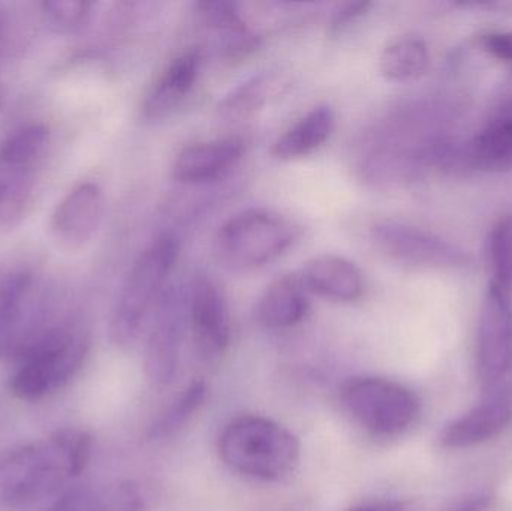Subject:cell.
<instances>
[{
    "mask_svg": "<svg viewBox=\"0 0 512 511\" xmlns=\"http://www.w3.org/2000/svg\"><path fill=\"white\" fill-rule=\"evenodd\" d=\"M92 437L80 429H62L47 440L0 456V503L26 506L53 494L89 464Z\"/></svg>",
    "mask_w": 512,
    "mask_h": 511,
    "instance_id": "obj_1",
    "label": "cell"
},
{
    "mask_svg": "<svg viewBox=\"0 0 512 511\" xmlns=\"http://www.w3.org/2000/svg\"><path fill=\"white\" fill-rule=\"evenodd\" d=\"M86 336L68 326L33 332L15 354L9 389L23 401H39L69 383L83 366Z\"/></svg>",
    "mask_w": 512,
    "mask_h": 511,
    "instance_id": "obj_2",
    "label": "cell"
},
{
    "mask_svg": "<svg viewBox=\"0 0 512 511\" xmlns=\"http://www.w3.org/2000/svg\"><path fill=\"white\" fill-rule=\"evenodd\" d=\"M219 453L225 465L252 479L279 482L297 468L300 443L285 426L259 416L233 420L222 432Z\"/></svg>",
    "mask_w": 512,
    "mask_h": 511,
    "instance_id": "obj_3",
    "label": "cell"
},
{
    "mask_svg": "<svg viewBox=\"0 0 512 511\" xmlns=\"http://www.w3.org/2000/svg\"><path fill=\"white\" fill-rule=\"evenodd\" d=\"M179 257V242L162 236L147 246L126 276L111 317V341L129 347L137 338L150 309L165 288L168 275Z\"/></svg>",
    "mask_w": 512,
    "mask_h": 511,
    "instance_id": "obj_4",
    "label": "cell"
},
{
    "mask_svg": "<svg viewBox=\"0 0 512 511\" xmlns=\"http://www.w3.org/2000/svg\"><path fill=\"white\" fill-rule=\"evenodd\" d=\"M294 240L295 228L288 219L270 210L251 209L222 225L216 251L230 269L254 270L285 254Z\"/></svg>",
    "mask_w": 512,
    "mask_h": 511,
    "instance_id": "obj_5",
    "label": "cell"
},
{
    "mask_svg": "<svg viewBox=\"0 0 512 511\" xmlns=\"http://www.w3.org/2000/svg\"><path fill=\"white\" fill-rule=\"evenodd\" d=\"M343 404L367 431L394 437L411 428L420 413L417 396L385 378H357L342 392Z\"/></svg>",
    "mask_w": 512,
    "mask_h": 511,
    "instance_id": "obj_6",
    "label": "cell"
},
{
    "mask_svg": "<svg viewBox=\"0 0 512 511\" xmlns=\"http://www.w3.org/2000/svg\"><path fill=\"white\" fill-rule=\"evenodd\" d=\"M512 369V285L490 279L477 335V374L493 387Z\"/></svg>",
    "mask_w": 512,
    "mask_h": 511,
    "instance_id": "obj_7",
    "label": "cell"
},
{
    "mask_svg": "<svg viewBox=\"0 0 512 511\" xmlns=\"http://www.w3.org/2000/svg\"><path fill=\"white\" fill-rule=\"evenodd\" d=\"M372 242L382 254L406 266L435 270H463L472 257L454 243L423 228L400 222H381L372 228Z\"/></svg>",
    "mask_w": 512,
    "mask_h": 511,
    "instance_id": "obj_8",
    "label": "cell"
},
{
    "mask_svg": "<svg viewBox=\"0 0 512 511\" xmlns=\"http://www.w3.org/2000/svg\"><path fill=\"white\" fill-rule=\"evenodd\" d=\"M189 320V296L180 287H165L155 305L147 339L144 368L155 386L165 387L176 377Z\"/></svg>",
    "mask_w": 512,
    "mask_h": 511,
    "instance_id": "obj_9",
    "label": "cell"
},
{
    "mask_svg": "<svg viewBox=\"0 0 512 511\" xmlns=\"http://www.w3.org/2000/svg\"><path fill=\"white\" fill-rule=\"evenodd\" d=\"M462 170L512 171V90L490 108L478 131L463 141Z\"/></svg>",
    "mask_w": 512,
    "mask_h": 511,
    "instance_id": "obj_10",
    "label": "cell"
},
{
    "mask_svg": "<svg viewBox=\"0 0 512 511\" xmlns=\"http://www.w3.org/2000/svg\"><path fill=\"white\" fill-rule=\"evenodd\" d=\"M105 212L104 192L96 183H81L65 195L54 209L51 231L60 245L80 248L89 242Z\"/></svg>",
    "mask_w": 512,
    "mask_h": 511,
    "instance_id": "obj_11",
    "label": "cell"
},
{
    "mask_svg": "<svg viewBox=\"0 0 512 511\" xmlns=\"http://www.w3.org/2000/svg\"><path fill=\"white\" fill-rule=\"evenodd\" d=\"M189 321L198 350L204 357H218L231 341L230 315L219 288L210 279H195L189 293Z\"/></svg>",
    "mask_w": 512,
    "mask_h": 511,
    "instance_id": "obj_12",
    "label": "cell"
},
{
    "mask_svg": "<svg viewBox=\"0 0 512 511\" xmlns=\"http://www.w3.org/2000/svg\"><path fill=\"white\" fill-rule=\"evenodd\" d=\"M511 422L512 390L505 389L448 423L439 435V444L445 449H471L501 435Z\"/></svg>",
    "mask_w": 512,
    "mask_h": 511,
    "instance_id": "obj_13",
    "label": "cell"
},
{
    "mask_svg": "<svg viewBox=\"0 0 512 511\" xmlns=\"http://www.w3.org/2000/svg\"><path fill=\"white\" fill-rule=\"evenodd\" d=\"M300 279L307 290L336 302H355L366 288L360 269L352 261L333 254L307 261Z\"/></svg>",
    "mask_w": 512,
    "mask_h": 511,
    "instance_id": "obj_14",
    "label": "cell"
},
{
    "mask_svg": "<svg viewBox=\"0 0 512 511\" xmlns=\"http://www.w3.org/2000/svg\"><path fill=\"white\" fill-rule=\"evenodd\" d=\"M243 153L245 144L237 138L194 144L177 156L174 177L186 185L212 182L228 173Z\"/></svg>",
    "mask_w": 512,
    "mask_h": 511,
    "instance_id": "obj_15",
    "label": "cell"
},
{
    "mask_svg": "<svg viewBox=\"0 0 512 511\" xmlns=\"http://www.w3.org/2000/svg\"><path fill=\"white\" fill-rule=\"evenodd\" d=\"M201 63L203 54L198 50L186 51L176 57L147 95L143 105L144 116L152 120L170 116L195 86Z\"/></svg>",
    "mask_w": 512,
    "mask_h": 511,
    "instance_id": "obj_16",
    "label": "cell"
},
{
    "mask_svg": "<svg viewBox=\"0 0 512 511\" xmlns=\"http://www.w3.org/2000/svg\"><path fill=\"white\" fill-rule=\"evenodd\" d=\"M309 312V300L303 282L295 276L274 279L259 299L256 317L268 329L297 326Z\"/></svg>",
    "mask_w": 512,
    "mask_h": 511,
    "instance_id": "obj_17",
    "label": "cell"
},
{
    "mask_svg": "<svg viewBox=\"0 0 512 511\" xmlns=\"http://www.w3.org/2000/svg\"><path fill=\"white\" fill-rule=\"evenodd\" d=\"M334 128V111L330 105H318L273 144L274 158L282 161L310 155L330 138Z\"/></svg>",
    "mask_w": 512,
    "mask_h": 511,
    "instance_id": "obj_18",
    "label": "cell"
},
{
    "mask_svg": "<svg viewBox=\"0 0 512 511\" xmlns=\"http://www.w3.org/2000/svg\"><path fill=\"white\" fill-rule=\"evenodd\" d=\"M32 287V275L26 272L14 273L0 285V354L23 344Z\"/></svg>",
    "mask_w": 512,
    "mask_h": 511,
    "instance_id": "obj_19",
    "label": "cell"
},
{
    "mask_svg": "<svg viewBox=\"0 0 512 511\" xmlns=\"http://www.w3.org/2000/svg\"><path fill=\"white\" fill-rule=\"evenodd\" d=\"M429 66L430 53L426 42L412 36L391 42L379 59L381 74L394 83L418 80L429 71Z\"/></svg>",
    "mask_w": 512,
    "mask_h": 511,
    "instance_id": "obj_20",
    "label": "cell"
},
{
    "mask_svg": "<svg viewBox=\"0 0 512 511\" xmlns=\"http://www.w3.org/2000/svg\"><path fill=\"white\" fill-rule=\"evenodd\" d=\"M198 15L210 29L225 33L227 50L233 54L246 53L255 47L254 35L246 29L245 21L234 3L224 0L200 2L195 5Z\"/></svg>",
    "mask_w": 512,
    "mask_h": 511,
    "instance_id": "obj_21",
    "label": "cell"
},
{
    "mask_svg": "<svg viewBox=\"0 0 512 511\" xmlns=\"http://www.w3.org/2000/svg\"><path fill=\"white\" fill-rule=\"evenodd\" d=\"M206 398L207 384L201 380L194 381L153 423L149 431L150 440H165L177 434L200 411Z\"/></svg>",
    "mask_w": 512,
    "mask_h": 511,
    "instance_id": "obj_22",
    "label": "cell"
},
{
    "mask_svg": "<svg viewBox=\"0 0 512 511\" xmlns=\"http://www.w3.org/2000/svg\"><path fill=\"white\" fill-rule=\"evenodd\" d=\"M48 140L47 126L29 123L12 132L0 146V165L9 170L30 167L41 155Z\"/></svg>",
    "mask_w": 512,
    "mask_h": 511,
    "instance_id": "obj_23",
    "label": "cell"
},
{
    "mask_svg": "<svg viewBox=\"0 0 512 511\" xmlns=\"http://www.w3.org/2000/svg\"><path fill=\"white\" fill-rule=\"evenodd\" d=\"M274 86L270 75L262 74L240 84L219 105V111L227 119H243L251 116L268 101L271 87Z\"/></svg>",
    "mask_w": 512,
    "mask_h": 511,
    "instance_id": "obj_24",
    "label": "cell"
},
{
    "mask_svg": "<svg viewBox=\"0 0 512 511\" xmlns=\"http://www.w3.org/2000/svg\"><path fill=\"white\" fill-rule=\"evenodd\" d=\"M490 279L512 285V216L499 219L487 239Z\"/></svg>",
    "mask_w": 512,
    "mask_h": 511,
    "instance_id": "obj_25",
    "label": "cell"
},
{
    "mask_svg": "<svg viewBox=\"0 0 512 511\" xmlns=\"http://www.w3.org/2000/svg\"><path fill=\"white\" fill-rule=\"evenodd\" d=\"M45 24L54 33H72L84 26L89 18V2L83 0H50L41 5Z\"/></svg>",
    "mask_w": 512,
    "mask_h": 511,
    "instance_id": "obj_26",
    "label": "cell"
},
{
    "mask_svg": "<svg viewBox=\"0 0 512 511\" xmlns=\"http://www.w3.org/2000/svg\"><path fill=\"white\" fill-rule=\"evenodd\" d=\"M50 511H108L104 492L78 488L66 492L54 503Z\"/></svg>",
    "mask_w": 512,
    "mask_h": 511,
    "instance_id": "obj_27",
    "label": "cell"
},
{
    "mask_svg": "<svg viewBox=\"0 0 512 511\" xmlns=\"http://www.w3.org/2000/svg\"><path fill=\"white\" fill-rule=\"evenodd\" d=\"M27 192L20 183L0 180V228L12 225L23 213Z\"/></svg>",
    "mask_w": 512,
    "mask_h": 511,
    "instance_id": "obj_28",
    "label": "cell"
},
{
    "mask_svg": "<svg viewBox=\"0 0 512 511\" xmlns=\"http://www.w3.org/2000/svg\"><path fill=\"white\" fill-rule=\"evenodd\" d=\"M481 47L490 56L512 62V32H490L481 36Z\"/></svg>",
    "mask_w": 512,
    "mask_h": 511,
    "instance_id": "obj_29",
    "label": "cell"
},
{
    "mask_svg": "<svg viewBox=\"0 0 512 511\" xmlns=\"http://www.w3.org/2000/svg\"><path fill=\"white\" fill-rule=\"evenodd\" d=\"M349 511H424V507L415 500H391L363 504Z\"/></svg>",
    "mask_w": 512,
    "mask_h": 511,
    "instance_id": "obj_30",
    "label": "cell"
},
{
    "mask_svg": "<svg viewBox=\"0 0 512 511\" xmlns=\"http://www.w3.org/2000/svg\"><path fill=\"white\" fill-rule=\"evenodd\" d=\"M372 6V3L367 2H358V3H348V5L340 8V11H337L333 17V29H342L343 26H348L352 20L363 15L367 9Z\"/></svg>",
    "mask_w": 512,
    "mask_h": 511,
    "instance_id": "obj_31",
    "label": "cell"
},
{
    "mask_svg": "<svg viewBox=\"0 0 512 511\" xmlns=\"http://www.w3.org/2000/svg\"><path fill=\"white\" fill-rule=\"evenodd\" d=\"M489 497L475 498V500L469 501L468 504L457 511H484L489 507Z\"/></svg>",
    "mask_w": 512,
    "mask_h": 511,
    "instance_id": "obj_32",
    "label": "cell"
},
{
    "mask_svg": "<svg viewBox=\"0 0 512 511\" xmlns=\"http://www.w3.org/2000/svg\"><path fill=\"white\" fill-rule=\"evenodd\" d=\"M3 29H5V21H3L2 14H0V38H2Z\"/></svg>",
    "mask_w": 512,
    "mask_h": 511,
    "instance_id": "obj_33",
    "label": "cell"
}]
</instances>
